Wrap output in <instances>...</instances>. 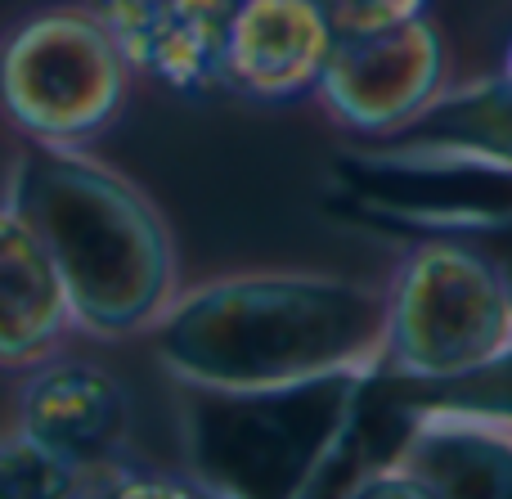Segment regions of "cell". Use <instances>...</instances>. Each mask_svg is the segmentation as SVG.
Wrapping results in <instances>:
<instances>
[{"label":"cell","instance_id":"obj_7","mask_svg":"<svg viewBox=\"0 0 512 499\" xmlns=\"http://www.w3.org/2000/svg\"><path fill=\"white\" fill-rule=\"evenodd\" d=\"M14 423L63 464L77 468V482L99 459L122 455L131 432V396L104 365L72 356L68 347L45 356L41 365L14 374Z\"/></svg>","mask_w":512,"mask_h":499},{"label":"cell","instance_id":"obj_10","mask_svg":"<svg viewBox=\"0 0 512 499\" xmlns=\"http://www.w3.org/2000/svg\"><path fill=\"white\" fill-rule=\"evenodd\" d=\"M135 77L180 95L221 90L234 0H86Z\"/></svg>","mask_w":512,"mask_h":499},{"label":"cell","instance_id":"obj_15","mask_svg":"<svg viewBox=\"0 0 512 499\" xmlns=\"http://www.w3.org/2000/svg\"><path fill=\"white\" fill-rule=\"evenodd\" d=\"M504 239H499V248H495V270H499V279H504V288H508V302H512V221L508 225H495Z\"/></svg>","mask_w":512,"mask_h":499},{"label":"cell","instance_id":"obj_2","mask_svg":"<svg viewBox=\"0 0 512 499\" xmlns=\"http://www.w3.org/2000/svg\"><path fill=\"white\" fill-rule=\"evenodd\" d=\"M5 198L50 248L77 333L122 342L149 333L180 279L158 203L90 149L18 144Z\"/></svg>","mask_w":512,"mask_h":499},{"label":"cell","instance_id":"obj_11","mask_svg":"<svg viewBox=\"0 0 512 499\" xmlns=\"http://www.w3.org/2000/svg\"><path fill=\"white\" fill-rule=\"evenodd\" d=\"M72 302L50 248L0 194V374H23L68 347Z\"/></svg>","mask_w":512,"mask_h":499},{"label":"cell","instance_id":"obj_6","mask_svg":"<svg viewBox=\"0 0 512 499\" xmlns=\"http://www.w3.org/2000/svg\"><path fill=\"white\" fill-rule=\"evenodd\" d=\"M342 189L369 216L423 230H495L512 221V153L409 140V149L337 162Z\"/></svg>","mask_w":512,"mask_h":499},{"label":"cell","instance_id":"obj_9","mask_svg":"<svg viewBox=\"0 0 512 499\" xmlns=\"http://www.w3.org/2000/svg\"><path fill=\"white\" fill-rule=\"evenodd\" d=\"M337 32L319 0H234L221 50V90L288 104L319 86Z\"/></svg>","mask_w":512,"mask_h":499},{"label":"cell","instance_id":"obj_3","mask_svg":"<svg viewBox=\"0 0 512 499\" xmlns=\"http://www.w3.org/2000/svg\"><path fill=\"white\" fill-rule=\"evenodd\" d=\"M369 369H333L261 392L185 387V455L207 495H306L360 423Z\"/></svg>","mask_w":512,"mask_h":499},{"label":"cell","instance_id":"obj_12","mask_svg":"<svg viewBox=\"0 0 512 499\" xmlns=\"http://www.w3.org/2000/svg\"><path fill=\"white\" fill-rule=\"evenodd\" d=\"M0 499H77V468L23 432H0Z\"/></svg>","mask_w":512,"mask_h":499},{"label":"cell","instance_id":"obj_13","mask_svg":"<svg viewBox=\"0 0 512 499\" xmlns=\"http://www.w3.org/2000/svg\"><path fill=\"white\" fill-rule=\"evenodd\" d=\"M441 405L512 419V347H504L486 365H477L472 374L441 383Z\"/></svg>","mask_w":512,"mask_h":499},{"label":"cell","instance_id":"obj_4","mask_svg":"<svg viewBox=\"0 0 512 499\" xmlns=\"http://www.w3.org/2000/svg\"><path fill=\"white\" fill-rule=\"evenodd\" d=\"M131 81L86 0H45L0 32V122L23 144L90 149L122 117Z\"/></svg>","mask_w":512,"mask_h":499},{"label":"cell","instance_id":"obj_5","mask_svg":"<svg viewBox=\"0 0 512 499\" xmlns=\"http://www.w3.org/2000/svg\"><path fill=\"white\" fill-rule=\"evenodd\" d=\"M512 347V302L499 270L459 243H427L387 297V351L414 383H450Z\"/></svg>","mask_w":512,"mask_h":499},{"label":"cell","instance_id":"obj_8","mask_svg":"<svg viewBox=\"0 0 512 499\" xmlns=\"http://www.w3.org/2000/svg\"><path fill=\"white\" fill-rule=\"evenodd\" d=\"M441 81V45L423 14L382 32L337 36L319 72L328 108L360 131H391L423 113Z\"/></svg>","mask_w":512,"mask_h":499},{"label":"cell","instance_id":"obj_14","mask_svg":"<svg viewBox=\"0 0 512 499\" xmlns=\"http://www.w3.org/2000/svg\"><path fill=\"white\" fill-rule=\"evenodd\" d=\"M427 0H319L337 36H360V32H382V27L409 23L423 14Z\"/></svg>","mask_w":512,"mask_h":499},{"label":"cell","instance_id":"obj_1","mask_svg":"<svg viewBox=\"0 0 512 499\" xmlns=\"http://www.w3.org/2000/svg\"><path fill=\"white\" fill-rule=\"evenodd\" d=\"M149 338L180 387L261 392L369 369L387 347V297L319 275H234L176 293Z\"/></svg>","mask_w":512,"mask_h":499},{"label":"cell","instance_id":"obj_16","mask_svg":"<svg viewBox=\"0 0 512 499\" xmlns=\"http://www.w3.org/2000/svg\"><path fill=\"white\" fill-rule=\"evenodd\" d=\"M504 81H508V86H512V50H508V72H504Z\"/></svg>","mask_w":512,"mask_h":499}]
</instances>
